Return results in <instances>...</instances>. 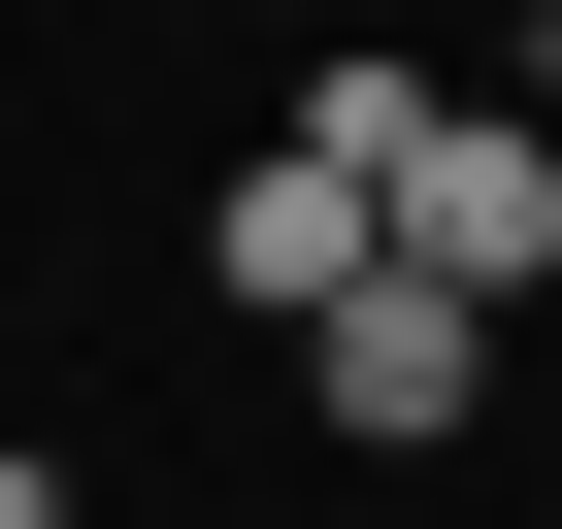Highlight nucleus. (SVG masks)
<instances>
[{
  "instance_id": "1",
  "label": "nucleus",
  "mask_w": 562,
  "mask_h": 529,
  "mask_svg": "<svg viewBox=\"0 0 562 529\" xmlns=\"http://www.w3.org/2000/svg\"><path fill=\"white\" fill-rule=\"evenodd\" d=\"M397 264H430V299H529V264H562V100H463L397 166Z\"/></svg>"
},
{
  "instance_id": "2",
  "label": "nucleus",
  "mask_w": 562,
  "mask_h": 529,
  "mask_svg": "<svg viewBox=\"0 0 562 529\" xmlns=\"http://www.w3.org/2000/svg\"><path fill=\"white\" fill-rule=\"evenodd\" d=\"M299 364H331V430H364V463H430V430L496 397V299H430V264H364V299H331Z\"/></svg>"
},
{
  "instance_id": "3",
  "label": "nucleus",
  "mask_w": 562,
  "mask_h": 529,
  "mask_svg": "<svg viewBox=\"0 0 562 529\" xmlns=\"http://www.w3.org/2000/svg\"><path fill=\"white\" fill-rule=\"evenodd\" d=\"M364 264H397V199H364V166H299V133L232 166V299H265V331H331Z\"/></svg>"
},
{
  "instance_id": "4",
  "label": "nucleus",
  "mask_w": 562,
  "mask_h": 529,
  "mask_svg": "<svg viewBox=\"0 0 562 529\" xmlns=\"http://www.w3.org/2000/svg\"><path fill=\"white\" fill-rule=\"evenodd\" d=\"M0 529H67V463H0Z\"/></svg>"
}]
</instances>
